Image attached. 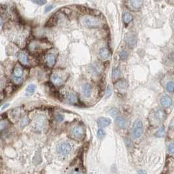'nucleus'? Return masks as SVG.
<instances>
[{"label":"nucleus","instance_id":"f257e3e1","mask_svg":"<svg viewBox=\"0 0 174 174\" xmlns=\"http://www.w3.org/2000/svg\"><path fill=\"white\" fill-rule=\"evenodd\" d=\"M80 22L83 26L89 28H99L103 24L100 19L91 16H84L81 17L80 18Z\"/></svg>","mask_w":174,"mask_h":174},{"label":"nucleus","instance_id":"f03ea898","mask_svg":"<svg viewBox=\"0 0 174 174\" xmlns=\"http://www.w3.org/2000/svg\"><path fill=\"white\" fill-rule=\"evenodd\" d=\"M50 48H51V45L50 43L41 41H33L29 45V50L34 52L46 50Z\"/></svg>","mask_w":174,"mask_h":174},{"label":"nucleus","instance_id":"7ed1b4c3","mask_svg":"<svg viewBox=\"0 0 174 174\" xmlns=\"http://www.w3.org/2000/svg\"><path fill=\"white\" fill-rule=\"evenodd\" d=\"M47 124V119L44 115H39L33 120V125L36 130L41 131L45 128Z\"/></svg>","mask_w":174,"mask_h":174},{"label":"nucleus","instance_id":"20e7f679","mask_svg":"<svg viewBox=\"0 0 174 174\" xmlns=\"http://www.w3.org/2000/svg\"><path fill=\"white\" fill-rule=\"evenodd\" d=\"M143 123L139 119H136L132 127V134L134 138H138L143 134Z\"/></svg>","mask_w":174,"mask_h":174},{"label":"nucleus","instance_id":"39448f33","mask_svg":"<svg viewBox=\"0 0 174 174\" xmlns=\"http://www.w3.org/2000/svg\"><path fill=\"white\" fill-rule=\"evenodd\" d=\"M72 150V146L69 142H63L58 147V152L62 156H66L69 155Z\"/></svg>","mask_w":174,"mask_h":174},{"label":"nucleus","instance_id":"423d86ee","mask_svg":"<svg viewBox=\"0 0 174 174\" xmlns=\"http://www.w3.org/2000/svg\"><path fill=\"white\" fill-rule=\"evenodd\" d=\"M24 71L23 69L19 66H17L14 68L13 76H12V80L14 82V84H20L23 79Z\"/></svg>","mask_w":174,"mask_h":174},{"label":"nucleus","instance_id":"0eeeda50","mask_svg":"<svg viewBox=\"0 0 174 174\" xmlns=\"http://www.w3.org/2000/svg\"><path fill=\"white\" fill-rule=\"evenodd\" d=\"M72 138L77 139H82L84 136V129L82 126H76L71 131Z\"/></svg>","mask_w":174,"mask_h":174},{"label":"nucleus","instance_id":"6e6552de","mask_svg":"<svg viewBox=\"0 0 174 174\" xmlns=\"http://www.w3.org/2000/svg\"><path fill=\"white\" fill-rule=\"evenodd\" d=\"M51 82L56 86H61L63 83V79L62 77L58 74H53L50 77Z\"/></svg>","mask_w":174,"mask_h":174},{"label":"nucleus","instance_id":"1a4fd4ad","mask_svg":"<svg viewBox=\"0 0 174 174\" xmlns=\"http://www.w3.org/2000/svg\"><path fill=\"white\" fill-rule=\"evenodd\" d=\"M18 58L22 64H23L24 65H28L29 63V58H28V55L26 52H24V51H22V52H20L18 53Z\"/></svg>","mask_w":174,"mask_h":174},{"label":"nucleus","instance_id":"9d476101","mask_svg":"<svg viewBox=\"0 0 174 174\" xmlns=\"http://www.w3.org/2000/svg\"><path fill=\"white\" fill-rule=\"evenodd\" d=\"M56 58L55 55L52 54V53H50L48 54L46 57V63L49 67H53L54 65L56 64Z\"/></svg>","mask_w":174,"mask_h":174},{"label":"nucleus","instance_id":"9b49d317","mask_svg":"<svg viewBox=\"0 0 174 174\" xmlns=\"http://www.w3.org/2000/svg\"><path fill=\"white\" fill-rule=\"evenodd\" d=\"M111 119L108 117H100L98 119L97 123L100 127H106L111 123Z\"/></svg>","mask_w":174,"mask_h":174},{"label":"nucleus","instance_id":"f8f14e48","mask_svg":"<svg viewBox=\"0 0 174 174\" xmlns=\"http://www.w3.org/2000/svg\"><path fill=\"white\" fill-rule=\"evenodd\" d=\"M160 104L162 106L166 108H168L171 106L172 104V100L168 96H164L162 97L160 100Z\"/></svg>","mask_w":174,"mask_h":174},{"label":"nucleus","instance_id":"ddd939ff","mask_svg":"<svg viewBox=\"0 0 174 174\" xmlns=\"http://www.w3.org/2000/svg\"><path fill=\"white\" fill-rule=\"evenodd\" d=\"M126 43L128 44L130 47L134 48L136 43V40L134 35H132V34H129V35H127L126 37Z\"/></svg>","mask_w":174,"mask_h":174},{"label":"nucleus","instance_id":"4468645a","mask_svg":"<svg viewBox=\"0 0 174 174\" xmlns=\"http://www.w3.org/2000/svg\"><path fill=\"white\" fill-rule=\"evenodd\" d=\"M82 92H83V94H84L85 97H89L91 95V93H92L91 85L89 84H88V83L85 84L84 85V86H83Z\"/></svg>","mask_w":174,"mask_h":174},{"label":"nucleus","instance_id":"2eb2a0df","mask_svg":"<svg viewBox=\"0 0 174 174\" xmlns=\"http://www.w3.org/2000/svg\"><path fill=\"white\" fill-rule=\"evenodd\" d=\"M129 5L134 9H138L141 8V7L143 5V1H139V0H132V1H129Z\"/></svg>","mask_w":174,"mask_h":174},{"label":"nucleus","instance_id":"dca6fc26","mask_svg":"<svg viewBox=\"0 0 174 174\" xmlns=\"http://www.w3.org/2000/svg\"><path fill=\"white\" fill-rule=\"evenodd\" d=\"M116 123L117 125L120 127V128H125L127 125L126 120L125 119L124 117H123L121 116H118L116 117Z\"/></svg>","mask_w":174,"mask_h":174},{"label":"nucleus","instance_id":"f3484780","mask_svg":"<svg viewBox=\"0 0 174 174\" xmlns=\"http://www.w3.org/2000/svg\"><path fill=\"white\" fill-rule=\"evenodd\" d=\"M99 55L100 58L103 60H106L109 58L110 56V52L108 49L106 48H102L99 51Z\"/></svg>","mask_w":174,"mask_h":174},{"label":"nucleus","instance_id":"a211bd4d","mask_svg":"<svg viewBox=\"0 0 174 174\" xmlns=\"http://www.w3.org/2000/svg\"><path fill=\"white\" fill-rule=\"evenodd\" d=\"M67 100L70 104H76L78 102V97L74 93H69L67 95Z\"/></svg>","mask_w":174,"mask_h":174},{"label":"nucleus","instance_id":"6ab92c4d","mask_svg":"<svg viewBox=\"0 0 174 174\" xmlns=\"http://www.w3.org/2000/svg\"><path fill=\"white\" fill-rule=\"evenodd\" d=\"M155 116L156 119L162 120V119H165V112L162 111V110H156V112H155Z\"/></svg>","mask_w":174,"mask_h":174},{"label":"nucleus","instance_id":"aec40b11","mask_svg":"<svg viewBox=\"0 0 174 174\" xmlns=\"http://www.w3.org/2000/svg\"><path fill=\"white\" fill-rule=\"evenodd\" d=\"M36 89V86L34 84L29 85L26 88V93L28 95H32Z\"/></svg>","mask_w":174,"mask_h":174},{"label":"nucleus","instance_id":"412c9836","mask_svg":"<svg viewBox=\"0 0 174 174\" xmlns=\"http://www.w3.org/2000/svg\"><path fill=\"white\" fill-rule=\"evenodd\" d=\"M123 21H124L125 23L129 24L132 21V16L129 13H125L123 14Z\"/></svg>","mask_w":174,"mask_h":174},{"label":"nucleus","instance_id":"4be33fe9","mask_svg":"<svg viewBox=\"0 0 174 174\" xmlns=\"http://www.w3.org/2000/svg\"><path fill=\"white\" fill-rule=\"evenodd\" d=\"M120 74H121V70H120L119 68L118 67L115 68L113 70V72H112V77L113 78H118Z\"/></svg>","mask_w":174,"mask_h":174},{"label":"nucleus","instance_id":"5701e85b","mask_svg":"<svg viewBox=\"0 0 174 174\" xmlns=\"http://www.w3.org/2000/svg\"><path fill=\"white\" fill-rule=\"evenodd\" d=\"M166 89L168 91L172 93L174 91V82H169L166 85Z\"/></svg>","mask_w":174,"mask_h":174},{"label":"nucleus","instance_id":"b1692460","mask_svg":"<svg viewBox=\"0 0 174 174\" xmlns=\"http://www.w3.org/2000/svg\"><path fill=\"white\" fill-rule=\"evenodd\" d=\"M91 72L92 74H93L94 75H98L100 72V68L99 67H97L96 65H93L91 67Z\"/></svg>","mask_w":174,"mask_h":174},{"label":"nucleus","instance_id":"393cba45","mask_svg":"<svg viewBox=\"0 0 174 174\" xmlns=\"http://www.w3.org/2000/svg\"><path fill=\"white\" fill-rule=\"evenodd\" d=\"M29 123V119H28V117H24L21 120L20 122V125L22 127H24L26 125H28Z\"/></svg>","mask_w":174,"mask_h":174},{"label":"nucleus","instance_id":"a878e982","mask_svg":"<svg viewBox=\"0 0 174 174\" xmlns=\"http://www.w3.org/2000/svg\"><path fill=\"white\" fill-rule=\"evenodd\" d=\"M105 135V132L103 129H100L98 130V132H97V136L98 137H99V138H102Z\"/></svg>","mask_w":174,"mask_h":174},{"label":"nucleus","instance_id":"bb28decb","mask_svg":"<svg viewBox=\"0 0 174 174\" xmlns=\"http://www.w3.org/2000/svg\"><path fill=\"white\" fill-rule=\"evenodd\" d=\"M165 130L164 127H161V128L158 130L157 133H156V135L159 137H162L165 135Z\"/></svg>","mask_w":174,"mask_h":174},{"label":"nucleus","instance_id":"cd10ccee","mask_svg":"<svg viewBox=\"0 0 174 174\" xmlns=\"http://www.w3.org/2000/svg\"><path fill=\"white\" fill-rule=\"evenodd\" d=\"M119 57L121 60H125V59H126L127 57H128V53H127L126 51H122V52L120 53Z\"/></svg>","mask_w":174,"mask_h":174},{"label":"nucleus","instance_id":"c85d7f7f","mask_svg":"<svg viewBox=\"0 0 174 174\" xmlns=\"http://www.w3.org/2000/svg\"><path fill=\"white\" fill-rule=\"evenodd\" d=\"M112 93V89H111V88H110V87H108L107 88L106 91V98L109 97L110 96V95H111Z\"/></svg>","mask_w":174,"mask_h":174},{"label":"nucleus","instance_id":"c756f323","mask_svg":"<svg viewBox=\"0 0 174 174\" xmlns=\"http://www.w3.org/2000/svg\"><path fill=\"white\" fill-rule=\"evenodd\" d=\"M63 119H64V116H63V115H61V114H59V115H58L57 116H56V121H58V122L62 121Z\"/></svg>","mask_w":174,"mask_h":174},{"label":"nucleus","instance_id":"7c9ffc66","mask_svg":"<svg viewBox=\"0 0 174 174\" xmlns=\"http://www.w3.org/2000/svg\"><path fill=\"white\" fill-rule=\"evenodd\" d=\"M169 151H170V153H174V143L171 144L169 146Z\"/></svg>","mask_w":174,"mask_h":174},{"label":"nucleus","instance_id":"2f4dec72","mask_svg":"<svg viewBox=\"0 0 174 174\" xmlns=\"http://www.w3.org/2000/svg\"><path fill=\"white\" fill-rule=\"evenodd\" d=\"M33 2L35 3H36V4L39 5H43L45 4L46 3V1H43V0H40V1H33Z\"/></svg>","mask_w":174,"mask_h":174},{"label":"nucleus","instance_id":"473e14b6","mask_svg":"<svg viewBox=\"0 0 174 174\" xmlns=\"http://www.w3.org/2000/svg\"><path fill=\"white\" fill-rule=\"evenodd\" d=\"M70 174H83V173H82V171H80L79 170H78V169H77V170H72L70 173Z\"/></svg>","mask_w":174,"mask_h":174},{"label":"nucleus","instance_id":"72a5a7b5","mask_svg":"<svg viewBox=\"0 0 174 174\" xmlns=\"http://www.w3.org/2000/svg\"><path fill=\"white\" fill-rule=\"evenodd\" d=\"M53 8V6L52 5H48L47 7H46L45 12H46V13H47V12H49L50 11H51V10H52Z\"/></svg>","mask_w":174,"mask_h":174},{"label":"nucleus","instance_id":"f704fd0d","mask_svg":"<svg viewBox=\"0 0 174 174\" xmlns=\"http://www.w3.org/2000/svg\"><path fill=\"white\" fill-rule=\"evenodd\" d=\"M138 174H146V173L144 170H140L138 172Z\"/></svg>","mask_w":174,"mask_h":174},{"label":"nucleus","instance_id":"c9c22d12","mask_svg":"<svg viewBox=\"0 0 174 174\" xmlns=\"http://www.w3.org/2000/svg\"><path fill=\"white\" fill-rule=\"evenodd\" d=\"M9 106V104H7L6 105V106H5H5H3V107H2V108H1V110H3L4 108H6V107H7V106Z\"/></svg>","mask_w":174,"mask_h":174}]
</instances>
